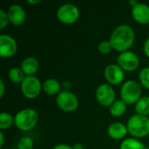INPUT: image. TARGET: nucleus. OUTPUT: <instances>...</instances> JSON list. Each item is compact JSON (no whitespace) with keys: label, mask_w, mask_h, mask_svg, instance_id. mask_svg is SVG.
<instances>
[{"label":"nucleus","mask_w":149,"mask_h":149,"mask_svg":"<svg viewBox=\"0 0 149 149\" xmlns=\"http://www.w3.org/2000/svg\"><path fill=\"white\" fill-rule=\"evenodd\" d=\"M134 110L137 114L148 116L149 115V96H142L134 105Z\"/></svg>","instance_id":"obj_18"},{"label":"nucleus","mask_w":149,"mask_h":149,"mask_svg":"<svg viewBox=\"0 0 149 149\" xmlns=\"http://www.w3.org/2000/svg\"><path fill=\"white\" fill-rule=\"evenodd\" d=\"M127 127L133 138H144L149 135V118L135 113L127 120Z\"/></svg>","instance_id":"obj_3"},{"label":"nucleus","mask_w":149,"mask_h":149,"mask_svg":"<svg viewBox=\"0 0 149 149\" xmlns=\"http://www.w3.org/2000/svg\"><path fill=\"white\" fill-rule=\"evenodd\" d=\"M10 23L7 11L0 10V30H3Z\"/></svg>","instance_id":"obj_25"},{"label":"nucleus","mask_w":149,"mask_h":149,"mask_svg":"<svg viewBox=\"0 0 149 149\" xmlns=\"http://www.w3.org/2000/svg\"><path fill=\"white\" fill-rule=\"evenodd\" d=\"M26 2L30 4H38L41 3V0H27Z\"/></svg>","instance_id":"obj_30"},{"label":"nucleus","mask_w":149,"mask_h":149,"mask_svg":"<svg viewBox=\"0 0 149 149\" xmlns=\"http://www.w3.org/2000/svg\"><path fill=\"white\" fill-rule=\"evenodd\" d=\"M104 77L109 85L117 86L123 83L125 72L118 64H110L104 70Z\"/></svg>","instance_id":"obj_10"},{"label":"nucleus","mask_w":149,"mask_h":149,"mask_svg":"<svg viewBox=\"0 0 149 149\" xmlns=\"http://www.w3.org/2000/svg\"><path fill=\"white\" fill-rule=\"evenodd\" d=\"M8 77H9V79H10V80L11 82L16 83V84H18V83L21 84L26 76L24 73V72L22 71L21 68H19V67H12V68L10 69V71L8 72Z\"/></svg>","instance_id":"obj_20"},{"label":"nucleus","mask_w":149,"mask_h":149,"mask_svg":"<svg viewBox=\"0 0 149 149\" xmlns=\"http://www.w3.org/2000/svg\"><path fill=\"white\" fill-rule=\"evenodd\" d=\"M127 109V105L122 100H116L109 107L110 114L113 117L122 116Z\"/></svg>","instance_id":"obj_17"},{"label":"nucleus","mask_w":149,"mask_h":149,"mask_svg":"<svg viewBox=\"0 0 149 149\" xmlns=\"http://www.w3.org/2000/svg\"><path fill=\"white\" fill-rule=\"evenodd\" d=\"M4 143V135H3V132L0 131V147L2 148L3 146Z\"/></svg>","instance_id":"obj_29"},{"label":"nucleus","mask_w":149,"mask_h":149,"mask_svg":"<svg viewBox=\"0 0 149 149\" xmlns=\"http://www.w3.org/2000/svg\"><path fill=\"white\" fill-rule=\"evenodd\" d=\"M120 149H148L145 145L135 138H127L120 143Z\"/></svg>","instance_id":"obj_19"},{"label":"nucleus","mask_w":149,"mask_h":149,"mask_svg":"<svg viewBox=\"0 0 149 149\" xmlns=\"http://www.w3.org/2000/svg\"><path fill=\"white\" fill-rule=\"evenodd\" d=\"M7 15L10 20V23L15 26L22 25L24 23L25 18H26L24 9L17 3L11 4L8 8Z\"/></svg>","instance_id":"obj_12"},{"label":"nucleus","mask_w":149,"mask_h":149,"mask_svg":"<svg viewBox=\"0 0 149 149\" xmlns=\"http://www.w3.org/2000/svg\"><path fill=\"white\" fill-rule=\"evenodd\" d=\"M79 9L73 3H64L60 5L56 12L58 20L64 24H72L79 18Z\"/></svg>","instance_id":"obj_5"},{"label":"nucleus","mask_w":149,"mask_h":149,"mask_svg":"<svg viewBox=\"0 0 149 149\" xmlns=\"http://www.w3.org/2000/svg\"><path fill=\"white\" fill-rule=\"evenodd\" d=\"M72 148L73 149H84L83 148V145L80 144V143H76L72 146Z\"/></svg>","instance_id":"obj_31"},{"label":"nucleus","mask_w":149,"mask_h":149,"mask_svg":"<svg viewBox=\"0 0 149 149\" xmlns=\"http://www.w3.org/2000/svg\"><path fill=\"white\" fill-rule=\"evenodd\" d=\"M34 147V141L30 136H23L19 139L17 148V149H32Z\"/></svg>","instance_id":"obj_22"},{"label":"nucleus","mask_w":149,"mask_h":149,"mask_svg":"<svg viewBox=\"0 0 149 149\" xmlns=\"http://www.w3.org/2000/svg\"><path fill=\"white\" fill-rule=\"evenodd\" d=\"M98 50L102 54H108L112 52L113 47L109 40H103L99 44Z\"/></svg>","instance_id":"obj_24"},{"label":"nucleus","mask_w":149,"mask_h":149,"mask_svg":"<svg viewBox=\"0 0 149 149\" xmlns=\"http://www.w3.org/2000/svg\"><path fill=\"white\" fill-rule=\"evenodd\" d=\"M5 93V84L3 80L1 79H0V98H3Z\"/></svg>","instance_id":"obj_28"},{"label":"nucleus","mask_w":149,"mask_h":149,"mask_svg":"<svg viewBox=\"0 0 149 149\" xmlns=\"http://www.w3.org/2000/svg\"><path fill=\"white\" fill-rule=\"evenodd\" d=\"M140 84L149 90V66L142 68L139 72Z\"/></svg>","instance_id":"obj_23"},{"label":"nucleus","mask_w":149,"mask_h":149,"mask_svg":"<svg viewBox=\"0 0 149 149\" xmlns=\"http://www.w3.org/2000/svg\"><path fill=\"white\" fill-rule=\"evenodd\" d=\"M140 58L136 53L132 51L121 52L117 57V64L123 69L124 72H134L140 66Z\"/></svg>","instance_id":"obj_9"},{"label":"nucleus","mask_w":149,"mask_h":149,"mask_svg":"<svg viewBox=\"0 0 149 149\" xmlns=\"http://www.w3.org/2000/svg\"><path fill=\"white\" fill-rule=\"evenodd\" d=\"M52 149H73L72 146L67 145V144H64V143H60V144H57L53 147Z\"/></svg>","instance_id":"obj_27"},{"label":"nucleus","mask_w":149,"mask_h":149,"mask_svg":"<svg viewBox=\"0 0 149 149\" xmlns=\"http://www.w3.org/2000/svg\"><path fill=\"white\" fill-rule=\"evenodd\" d=\"M14 124V117L7 113L2 112L0 113V129L1 131L10 128Z\"/></svg>","instance_id":"obj_21"},{"label":"nucleus","mask_w":149,"mask_h":149,"mask_svg":"<svg viewBox=\"0 0 149 149\" xmlns=\"http://www.w3.org/2000/svg\"><path fill=\"white\" fill-rule=\"evenodd\" d=\"M38 122V114L33 108H24L18 111L14 117V125L23 132L32 130Z\"/></svg>","instance_id":"obj_2"},{"label":"nucleus","mask_w":149,"mask_h":149,"mask_svg":"<svg viewBox=\"0 0 149 149\" xmlns=\"http://www.w3.org/2000/svg\"><path fill=\"white\" fill-rule=\"evenodd\" d=\"M141 86L134 80L129 79L124 82L120 88V100H122L127 105H135L141 96Z\"/></svg>","instance_id":"obj_4"},{"label":"nucleus","mask_w":149,"mask_h":149,"mask_svg":"<svg viewBox=\"0 0 149 149\" xmlns=\"http://www.w3.org/2000/svg\"><path fill=\"white\" fill-rule=\"evenodd\" d=\"M42 90L43 84L36 76H26L21 83V92L23 95L29 100L38 98Z\"/></svg>","instance_id":"obj_6"},{"label":"nucleus","mask_w":149,"mask_h":149,"mask_svg":"<svg viewBox=\"0 0 149 149\" xmlns=\"http://www.w3.org/2000/svg\"><path fill=\"white\" fill-rule=\"evenodd\" d=\"M61 83L56 79L50 78L43 82V91L48 95H58L61 92Z\"/></svg>","instance_id":"obj_16"},{"label":"nucleus","mask_w":149,"mask_h":149,"mask_svg":"<svg viewBox=\"0 0 149 149\" xmlns=\"http://www.w3.org/2000/svg\"><path fill=\"white\" fill-rule=\"evenodd\" d=\"M56 104L59 109L66 113H72L78 109L79 102L78 97L71 91H61L56 97Z\"/></svg>","instance_id":"obj_7"},{"label":"nucleus","mask_w":149,"mask_h":149,"mask_svg":"<svg viewBox=\"0 0 149 149\" xmlns=\"http://www.w3.org/2000/svg\"><path fill=\"white\" fill-rule=\"evenodd\" d=\"M20 68L25 74V76H35L39 69V62L36 58L29 56L24 58L21 63Z\"/></svg>","instance_id":"obj_15"},{"label":"nucleus","mask_w":149,"mask_h":149,"mask_svg":"<svg viewBox=\"0 0 149 149\" xmlns=\"http://www.w3.org/2000/svg\"><path fill=\"white\" fill-rule=\"evenodd\" d=\"M109 41L113 50L120 53L130 51L135 41V32L129 24H122L114 28L111 33Z\"/></svg>","instance_id":"obj_1"},{"label":"nucleus","mask_w":149,"mask_h":149,"mask_svg":"<svg viewBox=\"0 0 149 149\" xmlns=\"http://www.w3.org/2000/svg\"><path fill=\"white\" fill-rule=\"evenodd\" d=\"M17 51V44L13 37L7 34L0 35V56L3 58L13 57Z\"/></svg>","instance_id":"obj_11"},{"label":"nucleus","mask_w":149,"mask_h":149,"mask_svg":"<svg viewBox=\"0 0 149 149\" xmlns=\"http://www.w3.org/2000/svg\"><path fill=\"white\" fill-rule=\"evenodd\" d=\"M143 52L145 55L149 58V37L145 40L143 44Z\"/></svg>","instance_id":"obj_26"},{"label":"nucleus","mask_w":149,"mask_h":149,"mask_svg":"<svg viewBox=\"0 0 149 149\" xmlns=\"http://www.w3.org/2000/svg\"><path fill=\"white\" fill-rule=\"evenodd\" d=\"M132 17L134 21L140 24H149V5L144 3H139L132 8Z\"/></svg>","instance_id":"obj_13"},{"label":"nucleus","mask_w":149,"mask_h":149,"mask_svg":"<svg viewBox=\"0 0 149 149\" xmlns=\"http://www.w3.org/2000/svg\"><path fill=\"white\" fill-rule=\"evenodd\" d=\"M127 134L128 130L127 125L121 122H113L107 127L108 136L114 141L125 140Z\"/></svg>","instance_id":"obj_14"},{"label":"nucleus","mask_w":149,"mask_h":149,"mask_svg":"<svg viewBox=\"0 0 149 149\" xmlns=\"http://www.w3.org/2000/svg\"><path fill=\"white\" fill-rule=\"evenodd\" d=\"M95 98L100 106L110 107L111 105L116 100V93L111 85L101 84L95 91Z\"/></svg>","instance_id":"obj_8"},{"label":"nucleus","mask_w":149,"mask_h":149,"mask_svg":"<svg viewBox=\"0 0 149 149\" xmlns=\"http://www.w3.org/2000/svg\"><path fill=\"white\" fill-rule=\"evenodd\" d=\"M138 3H139V2H138L137 0H130V1H129V4L132 6V8L134 7L135 5H137Z\"/></svg>","instance_id":"obj_32"}]
</instances>
